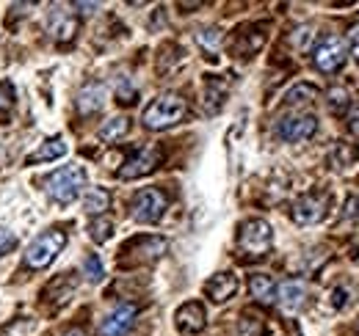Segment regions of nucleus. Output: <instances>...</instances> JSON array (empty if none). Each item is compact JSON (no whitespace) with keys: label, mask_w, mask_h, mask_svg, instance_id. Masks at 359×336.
Masks as SVG:
<instances>
[{"label":"nucleus","mask_w":359,"mask_h":336,"mask_svg":"<svg viewBox=\"0 0 359 336\" xmlns=\"http://www.w3.org/2000/svg\"><path fill=\"white\" fill-rule=\"evenodd\" d=\"M188 113V105L180 94H161L158 99H152L141 116V122L147 130H166V127H175L185 119Z\"/></svg>","instance_id":"f257e3e1"},{"label":"nucleus","mask_w":359,"mask_h":336,"mask_svg":"<svg viewBox=\"0 0 359 336\" xmlns=\"http://www.w3.org/2000/svg\"><path fill=\"white\" fill-rule=\"evenodd\" d=\"M86 188V171L81 166H67L53 171L45 179V190L47 196L55 202V204H72L81 190Z\"/></svg>","instance_id":"f03ea898"},{"label":"nucleus","mask_w":359,"mask_h":336,"mask_svg":"<svg viewBox=\"0 0 359 336\" xmlns=\"http://www.w3.org/2000/svg\"><path fill=\"white\" fill-rule=\"evenodd\" d=\"M67 246V234L61 229H47L39 237L31 240L28 251H25V265L34 270H45L55 262V256L64 251Z\"/></svg>","instance_id":"7ed1b4c3"},{"label":"nucleus","mask_w":359,"mask_h":336,"mask_svg":"<svg viewBox=\"0 0 359 336\" xmlns=\"http://www.w3.org/2000/svg\"><path fill=\"white\" fill-rule=\"evenodd\" d=\"M169 207V199L163 190L158 188H144L133 196V204H130V215H133L135 223H158L163 218V212Z\"/></svg>","instance_id":"20e7f679"},{"label":"nucleus","mask_w":359,"mask_h":336,"mask_svg":"<svg viewBox=\"0 0 359 336\" xmlns=\"http://www.w3.org/2000/svg\"><path fill=\"white\" fill-rule=\"evenodd\" d=\"M313 61L315 66L320 69V72H326V75H334V72H340L343 66H346V61H348V47H346V39H340V36H323L318 47L313 50Z\"/></svg>","instance_id":"39448f33"},{"label":"nucleus","mask_w":359,"mask_h":336,"mask_svg":"<svg viewBox=\"0 0 359 336\" xmlns=\"http://www.w3.org/2000/svg\"><path fill=\"white\" fill-rule=\"evenodd\" d=\"M273 243V232H271V223L263 218H255V220H246L241 226V234H238V246L241 251H246L249 256H263Z\"/></svg>","instance_id":"423d86ee"},{"label":"nucleus","mask_w":359,"mask_h":336,"mask_svg":"<svg viewBox=\"0 0 359 336\" xmlns=\"http://www.w3.org/2000/svg\"><path fill=\"white\" fill-rule=\"evenodd\" d=\"M329 210V196L326 193H307L293 204V220L299 226H313L326 218Z\"/></svg>","instance_id":"0eeeda50"},{"label":"nucleus","mask_w":359,"mask_h":336,"mask_svg":"<svg viewBox=\"0 0 359 336\" xmlns=\"http://www.w3.org/2000/svg\"><path fill=\"white\" fill-rule=\"evenodd\" d=\"M315 132H318L315 116H285L276 122V138H282L287 144H302V141L313 138Z\"/></svg>","instance_id":"6e6552de"},{"label":"nucleus","mask_w":359,"mask_h":336,"mask_svg":"<svg viewBox=\"0 0 359 336\" xmlns=\"http://www.w3.org/2000/svg\"><path fill=\"white\" fill-rule=\"evenodd\" d=\"M135 314H138V306L135 303H119L100 326V334L102 336H125L133 326Z\"/></svg>","instance_id":"1a4fd4ad"},{"label":"nucleus","mask_w":359,"mask_h":336,"mask_svg":"<svg viewBox=\"0 0 359 336\" xmlns=\"http://www.w3.org/2000/svg\"><path fill=\"white\" fill-rule=\"evenodd\" d=\"M158 160H161V152L158 149H138V152H133L128 158V163L119 168V179H138V176L155 171Z\"/></svg>","instance_id":"9d476101"},{"label":"nucleus","mask_w":359,"mask_h":336,"mask_svg":"<svg viewBox=\"0 0 359 336\" xmlns=\"http://www.w3.org/2000/svg\"><path fill=\"white\" fill-rule=\"evenodd\" d=\"M47 31H50V36H53L58 44H67V42H72L75 34H78V20H75L69 11H64V8L58 6V8L50 11Z\"/></svg>","instance_id":"9b49d317"},{"label":"nucleus","mask_w":359,"mask_h":336,"mask_svg":"<svg viewBox=\"0 0 359 336\" xmlns=\"http://www.w3.org/2000/svg\"><path fill=\"white\" fill-rule=\"evenodd\" d=\"M175 320H177V328L182 331V334H199V331L208 326L205 306L196 303V300L182 303V306L177 309V314H175Z\"/></svg>","instance_id":"f8f14e48"},{"label":"nucleus","mask_w":359,"mask_h":336,"mask_svg":"<svg viewBox=\"0 0 359 336\" xmlns=\"http://www.w3.org/2000/svg\"><path fill=\"white\" fill-rule=\"evenodd\" d=\"M276 300H279V306L285 312H299L304 306V300H307V284L299 281V279H290V281L279 284L276 287Z\"/></svg>","instance_id":"ddd939ff"},{"label":"nucleus","mask_w":359,"mask_h":336,"mask_svg":"<svg viewBox=\"0 0 359 336\" xmlns=\"http://www.w3.org/2000/svg\"><path fill=\"white\" fill-rule=\"evenodd\" d=\"M205 293L213 303H226L232 295L238 293V276L235 273H216L208 284H205Z\"/></svg>","instance_id":"4468645a"},{"label":"nucleus","mask_w":359,"mask_h":336,"mask_svg":"<svg viewBox=\"0 0 359 336\" xmlns=\"http://www.w3.org/2000/svg\"><path fill=\"white\" fill-rule=\"evenodd\" d=\"M102 105H105V85L102 83L91 80V83H86L78 91V111L83 116H91V113L102 111Z\"/></svg>","instance_id":"2eb2a0df"},{"label":"nucleus","mask_w":359,"mask_h":336,"mask_svg":"<svg viewBox=\"0 0 359 336\" xmlns=\"http://www.w3.org/2000/svg\"><path fill=\"white\" fill-rule=\"evenodd\" d=\"M67 155V141L58 135V138H47L45 144L28 158V163L34 166V163H50V160H58V158H64Z\"/></svg>","instance_id":"dca6fc26"},{"label":"nucleus","mask_w":359,"mask_h":336,"mask_svg":"<svg viewBox=\"0 0 359 336\" xmlns=\"http://www.w3.org/2000/svg\"><path fill=\"white\" fill-rule=\"evenodd\" d=\"M249 293L255 300H260V303H273L276 300V284H273V279L266 276V273H255L252 279H249Z\"/></svg>","instance_id":"f3484780"},{"label":"nucleus","mask_w":359,"mask_h":336,"mask_svg":"<svg viewBox=\"0 0 359 336\" xmlns=\"http://www.w3.org/2000/svg\"><path fill=\"white\" fill-rule=\"evenodd\" d=\"M125 248H130V251H135L138 248V253H141V259H158V256H163L166 253V248H169V243L163 240V237H141V240H133V243H128Z\"/></svg>","instance_id":"a211bd4d"},{"label":"nucleus","mask_w":359,"mask_h":336,"mask_svg":"<svg viewBox=\"0 0 359 336\" xmlns=\"http://www.w3.org/2000/svg\"><path fill=\"white\" fill-rule=\"evenodd\" d=\"M128 130H130V119L116 116V119H111V122H105V125L100 127V141L114 144V141H119L122 135H128Z\"/></svg>","instance_id":"6ab92c4d"},{"label":"nucleus","mask_w":359,"mask_h":336,"mask_svg":"<svg viewBox=\"0 0 359 336\" xmlns=\"http://www.w3.org/2000/svg\"><path fill=\"white\" fill-rule=\"evenodd\" d=\"M108 204H111V193H108V190H102V188H94V190L86 193L83 210L89 212V215H102V212L108 210Z\"/></svg>","instance_id":"aec40b11"},{"label":"nucleus","mask_w":359,"mask_h":336,"mask_svg":"<svg viewBox=\"0 0 359 336\" xmlns=\"http://www.w3.org/2000/svg\"><path fill=\"white\" fill-rule=\"evenodd\" d=\"M315 97H318V88H315V85L299 83L285 94V102H287V105H307V102H313Z\"/></svg>","instance_id":"412c9836"},{"label":"nucleus","mask_w":359,"mask_h":336,"mask_svg":"<svg viewBox=\"0 0 359 336\" xmlns=\"http://www.w3.org/2000/svg\"><path fill=\"white\" fill-rule=\"evenodd\" d=\"M111 234H114V223L108 220V218H94L89 223V237L94 243H108L111 240Z\"/></svg>","instance_id":"4be33fe9"},{"label":"nucleus","mask_w":359,"mask_h":336,"mask_svg":"<svg viewBox=\"0 0 359 336\" xmlns=\"http://www.w3.org/2000/svg\"><path fill=\"white\" fill-rule=\"evenodd\" d=\"M238 336H266V323L255 314H243L238 320Z\"/></svg>","instance_id":"5701e85b"},{"label":"nucleus","mask_w":359,"mask_h":336,"mask_svg":"<svg viewBox=\"0 0 359 336\" xmlns=\"http://www.w3.org/2000/svg\"><path fill=\"white\" fill-rule=\"evenodd\" d=\"M346 108H351V94H348V88H343V85L329 88V111H332V113H343Z\"/></svg>","instance_id":"b1692460"},{"label":"nucleus","mask_w":359,"mask_h":336,"mask_svg":"<svg viewBox=\"0 0 359 336\" xmlns=\"http://www.w3.org/2000/svg\"><path fill=\"white\" fill-rule=\"evenodd\" d=\"M11 111H14V85L11 80H0V122H8Z\"/></svg>","instance_id":"393cba45"},{"label":"nucleus","mask_w":359,"mask_h":336,"mask_svg":"<svg viewBox=\"0 0 359 336\" xmlns=\"http://www.w3.org/2000/svg\"><path fill=\"white\" fill-rule=\"evenodd\" d=\"M83 273L89 276L91 284H100V281L105 279V270H102V262H100L97 253H89V256L83 259Z\"/></svg>","instance_id":"a878e982"},{"label":"nucleus","mask_w":359,"mask_h":336,"mask_svg":"<svg viewBox=\"0 0 359 336\" xmlns=\"http://www.w3.org/2000/svg\"><path fill=\"white\" fill-rule=\"evenodd\" d=\"M196 42L202 44L205 50H219V44H222V31H219V28H202V31L196 34Z\"/></svg>","instance_id":"bb28decb"},{"label":"nucleus","mask_w":359,"mask_h":336,"mask_svg":"<svg viewBox=\"0 0 359 336\" xmlns=\"http://www.w3.org/2000/svg\"><path fill=\"white\" fill-rule=\"evenodd\" d=\"M116 97H119V102H125V105H133L135 102V88L128 83V78H119V83H116Z\"/></svg>","instance_id":"cd10ccee"},{"label":"nucleus","mask_w":359,"mask_h":336,"mask_svg":"<svg viewBox=\"0 0 359 336\" xmlns=\"http://www.w3.org/2000/svg\"><path fill=\"white\" fill-rule=\"evenodd\" d=\"M14 246H17V234H14L11 229L0 226V256L11 253V251H14Z\"/></svg>","instance_id":"c85d7f7f"},{"label":"nucleus","mask_w":359,"mask_h":336,"mask_svg":"<svg viewBox=\"0 0 359 336\" xmlns=\"http://www.w3.org/2000/svg\"><path fill=\"white\" fill-rule=\"evenodd\" d=\"M293 42H296V47H299V50H307V47H310V42H313V31H310V28H302V31H296Z\"/></svg>","instance_id":"c756f323"},{"label":"nucleus","mask_w":359,"mask_h":336,"mask_svg":"<svg viewBox=\"0 0 359 336\" xmlns=\"http://www.w3.org/2000/svg\"><path fill=\"white\" fill-rule=\"evenodd\" d=\"M348 44H351V55H354V61L359 64V25H354V28L348 31Z\"/></svg>","instance_id":"7c9ffc66"},{"label":"nucleus","mask_w":359,"mask_h":336,"mask_svg":"<svg viewBox=\"0 0 359 336\" xmlns=\"http://www.w3.org/2000/svg\"><path fill=\"white\" fill-rule=\"evenodd\" d=\"M348 130H351V135H357L359 138V105L348 113Z\"/></svg>","instance_id":"2f4dec72"},{"label":"nucleus","mask_w":359,"mask_h":336,"mask_svg":"<svg viewBox=\"0 0 359 336\" xmlns=\"http://www.w3.org/2000/svg\"><path fill=\"white\" fill-rule=\"evenodd\" d=\"M75 8H81V14H91L94 8H100L97 3H75Z\"/></svg>","instance_id":"473e14b6"},{"label":"nucleus","mask_w":359,"mask_h":336,"mask_svg":"<svg viewBox=\"0 0 359 336\" xmlns=\"http://www.w3.org/2000/svg\"><path fill=\"white\" fill-rule=\"evenodd\" d=\"M64 336H86V334H83L81 328H72V331H67V334H64Z\"/></svg>","instance_id":"72a5a7b5"}]
</instances>
